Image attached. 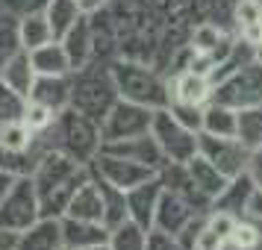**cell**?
<instances>
[{
	"label": "cell",
	"mask_w": 262,
	"mask_h": 250,
	"mask_svg": "<svg viewBox=\"0 0 262 250\" xmlns=\"http://www.w3.org/2000/svg\"><path fill=\"white\" fill-rule=\"evenodd\" d=\"M144 241H147V230L139 226L136 221H130V218L124 224L112 226L106 238V244L112 250H144Z\"/></svg>",
	"instance_id": "cell-32"
},
{
	"label": "cell",
	"mask_w": 262,
	"mask_h": 250,
	"mask_svg": "<svg viewBox=\"0 0 262 250\" xmlns=\"http://www.w3.org/2000/svg\"><path fill=\"white\" fill-rule=\"evenodd\" d=\"M100 150L124 156V159H133V162L147 165V168H154V171H159V168L165 165V156H162V150H159V144L154 142L150 132L133 135V139H121V142H109V144H103Z\"/></svg>",
	"instance_id": "cell-13"
},
{
	"label": "cell",
	"mask_w": 262,
	"mask_h": 250,
	"mask_svg": "<svg viewBox=\"0 0 262 250\" xmlns=\"http://www.w3.org/2000/svg\"><path fill=\"white\" fill-rule=\"evenodd\" d=\"M233 21H236L238 38L256 48L262 41V0H238L233 9Z\"/></svg>",
	"instance_id": "cell-25"
},
{
	"label": "cell",
	"mask_w": 262,
	"mask_h": 250,
	"mask_svg": "<svg viewBox=\"0 0 262 250\" xmlns=\"http://www.w3.org/2000/svg\"><path fill=\"white\" fill-rule=\"evenodd\" d=\"M248 62H253V44H248V41L236 38V41L227 48V53L221 56V62H218L212 71H209V80H212V83H218V80L230 77L233 71H238V68H242V65H248Z\"/></svg>",
	"instance_id": "cell-31"
},
{
	"label": "cell",
	"mask_w": 262,
	"mask_h": 250,
	"mask_svg": "<svg viewBox=\"0 0 262 250\" xmlns=\"http://www.w3.org/2000/svg\"><path fill=\"white\" fill-rule=\"evenodd\" d=\"M144 250H183V247H180L177 236H171V233H162V230H147V241H144Z\"/></svg>",
	"instance_id": "cell-40"
},
{
	"label": "cell",
	"mask_w": 262,
	"mask_h": 250,
	"mask_svg": "<svg viewBox=\"0 0 262 250\" xmlns=\"http://www.w3.org/2000/svg\"><path fill=\"white\" fill-rule=\"evenodd\" d=\"M253 59H256V62H262V41L256 44V48H253Z\"/></svg>",
	"instance_id": "cell-48"
},
{
	"label": "cell",
	"mask_w": 262,
	"mask_h": 250,
	"mask_svg": "<svg viewBox=\"0 0 262 250\" xmlns=\"http://www.w3.org/2000/svg\"><path fill=\"white\" fill-rule=\"evenodd\" d=\"M150 135L159 144L165 162H189L198 153V132L183 127L168 109H156L150 121Z\"/></svg>",
	"instance_id": "cell-6"
},
{
	"label": "cell",
	"mask_w": 262,
	"mask_h": 250,
	"mask_svg": "<svg viewBox=\"0 0 262 250\" xmlns=\"http://www.w3.org/2000/svg\"><path fill=\"white\" fill-rule=\"evenodd\" d=\"M92 168V177L103 179L109 186H115L121 191H130L133 186H139L144 179L156 177L154 168L147 165H139V162H133V159H124V156H115V153H106V150H100V153L89 162Z\"/></svg>",
	"instance_id": "cell-9"
},
{
	"label": "cell",
	"mask_w": 262,
	"mask_h": 250,
	"mask_svg": "<svg viewBox=\"0 0 262 250\" xmlns=\"http://www.w3.org/2000/svg\"><path fill=\"white\" fill-rule=\"evenodd\" d=\"M15 179H18V177H12V174H9L6 168H0V197H3L6 191H9V186H12Z\"/></svg>",
	"instance_id": "cell-45"
},
{
	"label": "cell",
	"mask_w": 262,
	"mask_h": 250,
	"mask_svg": "<svg viewBox=\"0 0 262 250\" xmlns=\"http://www.w3.org/2000/svg\"><path fill=\"white\" fill-rule=\"evenodd\" d=\"M18 36H21V48L24 50H36L41 44H48V41H56L41 9H27V12H21V30H18Z\"/></svg>",
	"instance_id": "cell-28"
},
{
	"label": "cell",
	"mask_w": 262,
	"mask_h": 250,
	"mask_svg": "<svg viewBox=\"0 0 262 250\" xmlns=\"http://www.w3.org/2000/svg\"><path fill=\"white\" fill-rule=\"evenodd\" d=\"M38 142V135L30 132L24 121H9V124H0V147L6 150H30Z\"/></svg>",
	"instance_id": "cell-34"
},
{
	"label": "cell",
	"mask_w": 262,
	"mask_h": 250,
	"mask_svg": "<svg viewBox=\"0 0 262 250\" xmlns=\"http://www.w3.org/2000/svg\"><path fill=\"white\" fill-rule=\"evenodd\" d=\"M97 189H100V203H103V226L112 230V226L124 224L127 221V194L115 186L103 183V179H97Z\"/></svg>",
	"instance_id": "cell-30"
},
{
	"label": "cell",
	"mask_w": 262,
	"mask_h": 250,
	"mask_svg": "<svg viewBox=\"0 0 262 250\" xmlns=\"http://www.w3.org/2000/svg\"><path fill=\"white\" fill-rule=\"evenodd\" d=\"M18 250H65L59 218H38L24 233H18Z\"/></svg>",
	"instance_id": "cell-18"
},
{
	"label": "cell",
	"mask_w": 262,
	"mask_h": 250,
	"mask_svg": "<svg viewBox=\"0 0 262 250\" xmlns=\"http://www.w3.org/2000/svg\"><path fill=\"white\" fill-rule=\"evenodd\" d=\"M27 100L48 106L59 115L62 109L71 106V74H56V77H36Z\"/></svg>",
	"instance_id": "cell-15"
},
{
	"label": "cell",
	"mask_w": 262,
	"mask_h": 250,
	"mask_svg": "<svg viewBox=\"0 0 262 250\" xmlns=\"http://www.w3.org/2000/svg\"><path fill=\"white\" fill-rule=\"evenodd\" d=\"M168 112L174 115V118L183 124V127H189V130L201 132V121H203V106H191V103H177V100H171L168 103Z\"/></svg>",
	"instance_id": "cell-39"
},
{
	"label": "cell",
	"mask_w": 262,
	"mask_h": 250,
	"mask_svg": "<svg viewBox=\"0 0 262 250\" xmlns=\"http://www.w3.org/2000/svg\"><path fill=\"white\" fill-rule=\"evenodd\" d=\"M21 12H12V9H3L0 6V56H9L12 50L21 48Z\"/></svg>",
	"instance_id": "cell-35"
},
{
	"label": "cell",
	"mask_w": 262,
	"mask_h": 250,
	"mask_svg": "<svg viewBox=\"0 0 262 250\" xmlns=\"http://www.w3.org/2000/svg\"><path fill=\"white\" fill-rule=\"evenodd\" d=\"M262 244V233L253 224H248L245 218H236V224L230 230L227 238V250H259Z\"/></svg>",
	"instance_id": "cell-36"
},
{
	"label": "cell",
	"mask_w": 262,
	"mask_h": 250,
	"mask_svg": "<svg viewBox=\"0 0 262 250\" xmlns=\"http://www.w3.org/2000/svg\"><path fill=\"white\" fill-rule=\"evenodd\" d=\"M242 218H245L248 224H253L262 233V189L250 191V197H248V203H245V212H242Z\"/></svg>",
	"instance_id": "cell-41"
},
{
	"label": "cell",
	"mask_w": 262,
	"mask_h": 250,
	"mask_svg": "<svg viewBox=\"0 0 262 250\" xmlns=\"http://www.w3.org/2000/svg\"><path fill=\"white\" fill-rule=\"evenodd\" d=\"M83 250H112L109 244H95V247H83Z\"/></svg>",
	"instance_id": "cell-49"
},
{
	"label": "cell",
	"mask_w": 262,
	"mask_h": 250,
	"mask_svg": "<svg viewBox=\"0 0 262 250\" xmlns=\"http://www.w3.org/2000/svg\"><path fill=\"white\" fill-rule=\"evenodd\" d=\"M30 127L33 135H45V132L53 127V121H56V112H50L48 106H41V103H33V100H27V109H24V118H21Z\"/></svg>",
	"instance_id": "cell-38"
},
{
	"label": "cell",
	"mask_w": 262,
	"mask_h": 250,
	"mask_svg": "<svg viewBox=\"0 0 262 250\" xmlns=\"http://www.w3.org/2000/svg\"><path fill=\"white\" fill-rule=\"evenodd\" d=\"M198 153L209 159L224 177H236L248 168L250 150L238 139H221V135H209V132H198Z\"/></svg>",
	"instance_id": "cell-10"
},
{
	"label": "cell",
	"mask_w": 262,
	"mask_h": 250,
	"mask_svg": "<svg viewBox=\"0 0 262 250\" xmlns=\"http://www.w3.org/2000/svg\"><path fill=\"white\" fill-rule=\"evenodd\" d=\"M259 250H262V244H259Z\"/></svg>",
	"instance_id": "cell-50"
},
{
	"label": "cell",
	"mask_w": 262,
	"mask_h": 250,
	"mask_svg": "<svg viewBox=\"0 0 262 250\" xmlns=\"http://www.w3.org/2000/svg\"><path fill=\"white\" fill-rule=\"evenodd\" d=\"M186 171H189V177H191V183H194V189L201 191V194H203L209 203H212L215 197L224 191L227 183H230V177H224V174H221V171H218V168H215L209 159H203L201 153H194L189 162H186Z\"/></svg>",
	"instance_id": "cell-22"
},
{
	"label": "cell",
	"mask_w": 262,
	"mask_h": 250,
	"mask_svg": "<svg viewBox=\"0 0 262 250\" xmlns=\"http://www.w3.org/2000/svg\"><path fill=\"white\" fill-rule=\"evenodd\" d=\"M115 100H118V92H115L109 68H100L92 59L89 65L71 71V109L83 112L100 124Z\"/></svg>",
	"instance_id": "cell-4"
},
{
	"label": "cell",
	"mask_w": 262,
	"mask_h": 250,
	"mask_svg": "<svg viewBox=\"0 0 262 250\" xmlns=\"http://www.w3.org/2000/svg\"><path fill=\"white\" fill-rule=\"evenodd\" d=\"M248 177L253 179V186L256 189H262V147H253L250 150V156H248Z\"/></svg>",
	"instance_id": "cell-42"
},
{
	"label": "cell",
	"mask_w": 262,
	"mask_h": 250,
	"mask_svg": "<svg viewBox=\"0 0 262 250\" xmlns=\"http://www.w3.org/2000/svg\"><path fill=\"white\" fill-rule=\"evenodd\" d=\"M45 6H48V0H27V9H45Z\"/></svg>",
	"instance_id": "cell-47"
},
{
	"label": "cell",
	"mask_w": 262,
	"mask_h": 250,
	"mask_svg": "<svg viewBox=\"0 0 262 250\" xmlns=\"http://www.w3.org/2000/svg\"><path fill=\"white\" fill-rule=\"evenodd\" d=\"M109 74H112V83H115V92H118L121 100H130V103H139V106L147 109H165L171 103V88L168 83L142 62H130V59H118L109 65Z\"/></svg>",
	"instance_id": "cell-3"
},
{
	"label": "cell",
	"mask_w": 262,
	"mask_h": 250,
	"mask_svg": "<svg viewBox=\"0 0 262 250\" xmlns=\"http://www.w3.org/2000/svg\"><path fill=\"white\" fill-rule=\"evenodd\" d=\"M168 88H171V100H177V103L206 106V103H209V95H212V80H209L206 74H201V71L183 68Z\"/></svg>",
	"instance_id": "cell-17"
},
{
	"label": "cell",
	"mask_w": 262,
	"mask_h": 250,
	"mask_svg": "<svg viewBox=\"0 0 262 250\" xmlns=\"http://www.w3.org/2000/svg\"><path fill=\"white\" fill-rule=\"evenodd\" d=\"M212 103H224L230 109H250L262 106V62H248L238 71H233L230 77L212 83Z\"/></svg>",
	"instance_id": "cell-5"
},
{
	"label": "cell",
	"mask_w": 262,
	"mask_h": 250,
	"mask_svg": "<svg viewBox=\"0 0 262 250\" xmlns=\"http://www.w3.org/2000/svg\"><path fill=\"white\" fill-rule=\"evenodd\" d=\"M62 218H77V221H100L103 224V203H100V189L97 179L89 177L80 189L71 194Z\"/></svg>",
	"instance_id": "cell-20"
},
{
	"label": "cell",
	"mask_w": 262,
	"mask_h": 250,
	"mask_svg": "<svg viewBox=\"0 0 262 250\" xmlns=\"http://www.w3.org/2000/svg\"><path fill=\"white\" fill-rule=\"evenodd\" d=\"M156 174H159V179H162V189L180 194V197H183V200L194 209V212H209V209H212V203H209L201 191L194 189L189 171H186V162H165V165L159 168Z\"/></svg>",
	"instance_id": "cell-14"
},
{
	"label": "cell",
	"mask_w": 262,
	"mask_h": 250,
	"mask_svg": "<svg viewBox=\"0 0 262 250\" xmlns=\"http://www.w3.org/2000/svg\"><path fill=\"white\" fill-rule=\"evenodd\" d=\"M36 77H56V74H71V62L65 56L59 41H48L36 50H27Z\"/></svg>",
	"instance_id": "cell-26"
},
{
	"label": "cell",
	"mask_w": 262,
	"mask_h": 250,
	"mask_svg": "<svg viewBox=\"0 0 262 250\" xmlns=\"http://www.w3.org/2000/svg\"><path fill=\"white\" fill-rule=\"evenodd\" d=\"M3 9H12V12H24L27 9V0H0Z\"/></svg>",
	"instance_id": "cell-46"
},
{
	"label": "cell",
	"mask_w": 262,
	"mask_h": 250,
	"mask_svg": "<svg viewBox=\"0 0 262 250\" xmlns=\"http://www.w3.org/2000/svg\"><path fill=\"white\" fill-rule=\"evenodd\" d=\"M45 135H53L50 142H45L41 135V142L45 147H53V150H62V153H68L71 159L77 162H83L89 165L97 153H100V147H103V139H100V124L95 118H89L83 112H77V109H62L56 121H53V127H50Z\"/></svg>",
	"instance_id": "cell-2"
},
{
	"label": "cell",
	"mask_w": 262,
	"mask_h": 250,
	"mask_svg": "<svg viewBox=\"0 0 262 250\" xmlns=\"http://www.w3.org/2000/svg\"><path fill=\"white\" fill-rule=\"evenodd\" d=\"M0 250H18V233L0 226Z\"/></svg>",
	"instance_id": "cell-43"
},
{
	"label": "cell",
	"mask_w": 262,
	"mask_h": 250,
	"mask_svg": "<svg viewBox=\"0 0 262 250\" xmlns=\"http://www.w3.org/2000/svg\"><path fill=\"white\" fill-rule=\"evenodd\" d=\"M236 127H238V112L236 109L224 106V103H212V100L203 106L201 132L221 135V139H236Z\"/></svg>",
	"instance_id": "cell-27"
},
{
	"label": "cell",
	"mask_w": 262,
	"mask_h": 250,
	"mask_svg": "<svg viewBox=\"0 0 262 250\" xmlns=\"http://www.w3.org/2000/svg\"><path fill=\"white\" fill-rule=\"evenodd\" d=\"M92 177V168L71 159L62 150H53L48 147L45 153L38 156L36 168H33V186H36L38 194V206H41V215L45 218H62L65 206L71 200V194L85 179Z\"/></svg>",
	"instance_id": "cell-1"
},
{
	"label": "cell",
	"mask_w": 262,
	"mask_h": 250,
	"mask_svg": "<svg viewBox=\"0 0 262 250\" xmlns=\"http://www.w3.org/2000/svg\"><path fill=\"white\" fill-rule=\"evenodd\" d=\"M127 194V218L136 221L139 226L150 230L154 226V212H156V203H159V194H162V179L159 174L150 179H144L139 186H133Z\"/></svg>",
	"instance_id": "cell-11"
},
{
	"label": "cell",
	"mask_w": 262,
	"mask_h": 250,
	"mask_svg": "<svg viewBox=\"0 0 262 250\" xmlns=\"http://www.w3.org/2000/svg\"><path fill=\"white\" fill-rule=\"evenodd\" d=\"M233 224H236L233 215L221 212V209H209L203 218L201 236L194 241V250H227V238H230Z\"/></svg>",
	"instance_id": "cell-23"
},
{
	"label": "cell",
	"mask_w": 262,
	"mask_h": 250,
	"mask_svg": "<svg viewBox=\"0 0 262 250\" xmlns=\"http://www.w3.org/2000/svg\"><path fill=\"white\" fill-rule=\"evenodd\" d=\"M41 12H45V18H48V27H50V33H53L56 41L83 18L77 0H48V6H45Z\"/></svg>",
	"instance_id": "cell-29"
},
{
	"label": "cell",
	"mask_w": 262,
	"mask_h": 250,
	"mask_svg": "<svg viewBox=\"0 0 262 250\" xmlns=\"http://www.w3.org/2000/svg\"><path fill=\"white\" fill-rule=\"evenodd\" d=\"M59 221H62V244H65V250L106 244L109 230L100 221H77V218H59Z\"/></svg>",
	"instance_id": "cell-19"
},
{
	"label": "cell",
	"mask_w": 262,
	"mask_h": 250,
	"mask_svg": "<svg viewBox=\"0 0 262 250\" xmlns=\"http://www.w3.org/2000/svg\"><path fill=\"white\" fill-rule=\"evenodd\" d=\"M150 121H154V109L118 97L112 103V109L103 115V121H100V139H103V144H109V142H121V139L150 132Z\"/></svg>",
	"instance_id": "cell-8"
},
{
	"label": "cell",
	"mask_w": 262,
	"mask_h": 250,
	"mask_svg": "<svg viewBox=\"0 0 262 250\" xmlns=\"http://www.w3.org/2000/svg\"><path fill=\"white\" fill-rule=\"evenodd\" d=\"M77 6H80L83 15H97L103 6H106V0H77Z\"/></svg>",
	"instance_id": "cell-44"
},
{
	"label": "cell",
	"mask_w": 262,
	"mask_h": 250,
	"mask_svg": "<svg viewBox=\"0 0 262 250\" xmlns=\"http://www.w3.org/2000/svg\"><path fill=\"white\" fill-rule=\"evenodd\" d=\"M27 109V97L18 95L15 88L0 83V124H9V121H21Z\"/></svg>",
	"instance_id": "cell-37"
},
{
	"label": "cell",
	"mask_w": 262,
	"mask_h": 250,
	"mask_svg": "<svg viewBox=\"0 0 262 250\" xmlns=\"http://www.w3.org/2000/svg\"><path fill=\"white\" fill-rule=\"evenodd\" d=\"M65 56L71 62V71L83 68L95 59V24H92V15H83L77 24L59 38Z\"/></svg>",
	"instance_id": "cell-12"
},
{
	"label": "cell",
	"mask_w": 262,
	"mask_h": 250,
	"mask_svg": "<svg viewBox=\"0 0 262 250\" xmlns=\"http://www.w3.org/2000/svg\"><path fill=\"white\" fill-rule=\"evenodd\" d=\"M191 215H198V212H194L189 203L180 197V194L162 189L159 203H156V212H154V226H150V230H162V233L177 236L180 230H183V224L189 221Z\"/></svg>",
	"instance_id": "cell-16"
},
{
	"label": "cell",
	"mask_w": 262,
	"mask_h": 250,
	"mask_svg": "<svg viewBox=\"0 0 262 250\" xmlns=\"http://www.w3.org/2000/svg\"><path fill=\"white\" fill-rule=\"evenodd\" d=\"M0 83L15 88L18 95H24V97L30 95V88L36 83V71H33L30 53H27L24 48L12 50V53L3 59V65H0Z\"/></svg>",
	"instance_id": "cell-21"
},
{
	"label": "cell",
	"mask_w": 262,
	"mask_h": 250,
	"mask_svg": "<svg viewBox=\"0 0 262 250\" xmlns=\"http://www.w3.org/2000/svg\"><path fill=\"white\" fill-rule=\"evenodd\" d=\"M236 139L245 144L248 150H253V147H262V106L238 109Z\"/></svg>",
	"instance_id": "cell-33"
},
{
	"label": "cell",
	"mask_w": 262,
	"mask_h": 250,
	"mask_svg": "<svg viewBox=\"0 0 262 250\" xmlns=\"http://www.w3.org/2000/svg\"><path fill=\"white\" fill-rule=\"evenodd\" d=\"M38 218H41V206H38L36 186H33L30 177H18L9 186V191L0 197V226L24 233Z\"/></svg>",
	"instance_id": "cell-7"
},
{
	"label": "cell",
	"mask_w": 262,
	"mask_h": 250,
	"mask_svg": "<svg viewBox=\"0 0 262 250\" xmlns=\"http://www.w3.org/2000/svg\"><path fill=\"white\" fill-rule=\"evenodd\" d=\"M253 189H256V186H253V179L248 177V171H242V174H236V177H230V183L224 186V191L212 200V209H221V212L233 215V218H242L245 203H248V197H250Z\"/></svg>",
	"instance_id": "cell-24"
}]
</instances>
